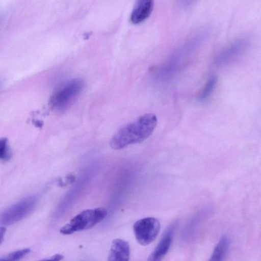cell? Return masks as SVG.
<instances>
[{"label":"cell","instance_id":"9","mask_svg":"<svg viewBox=\"0 0 261 261\" xmlns=\"http://www.w3.org/2000/svg\"><path fill=\"white\" fill-rule=\"evenodd\" d=\"M229 244L230 241L227 236H223L215 247L210 260H223L227 253Z\"/></svg>","mask_w":261,"mask_h":261},{"label":"cell","instance_id":"3","mask_svg":"<svg viewBox=\"0 0 261 261\" xmlns=\"http://www.w3.org/2000/svg\"><path fill=\"white\" fill-rule=\"evenodd\" d=\"M107 215V211L103 207L84 210L63 226L60 232L63 234H70L74 232L90 229L102 221Z\"/></svg>","mask_w":261,"mask_h":261},{"label":"cell","instance_id":"8","mask_svg":"<svg viewBox=\"0 0 261 261\" xmlns=\"http://www.w3.org/2000/svg\"><path fill=\"white\" fill-rule=\"evenodd\" d=\"M153 6V0H137L130 16L132 23L139 24L145 20L150 15Z\"/></svg>","mask_w":261,"mask_h":261},{"label":"cell","instance_id":"13","mask_svg":"<svg viewBox=\"0 0 261 261\" xmlns=\"http://www.w3.org/2000/svg\"><path fill=\"white\" fill-rule=\"evenodd\" d=\"M6 231L5 227L0 226V245L3 243L4 240L5 234Z\"/></svg>","mask_w":261,"mask_h":261},{"label":"cell","instance_id":"4","mask_svg":"<svg viewBox=\"0 0 261 261\" xmlns=\"http://www.w3.org/2000/svg\"><path fill=\"white\" fill-rule=\"evenodd\" d=\"M38 200L36 195H31L11 205L0 216V224L10 225L21 220L34 208Z\"/></svg>","mask_w":261,"mask_h":261},{"label":"cell","instance_id":"12","mask_svg":"<svg viewBox=\"0 0 261 261\" xmlns=\"http://www.w3.org/2000/svg\"><path fill=\"white\" fill-rule=\"evenodd\" d=\"M30 252L28 248L11 252L0 258V260H18L26 256Z\"/></svg>","mask_w":261,"mask_h":261},{"label":"cell","instance_id":"1","mask_svg":"<svg viewBox=\"0 0 261 261\" xmlns=\"http://www.w3.org/2000/svg\"><path fill=\"white\" fill-rule=\"evenodd\" d=\"M157 123L155 115L144 114L120 128L111 139L110 145L114 149H120L131 144L141 143L151 135Z\"/></svg>","mask_w":261,"mask_h":261},{"label":"cell","instance_id":"2","mask_svg":"<svg viewBox=\"0 0 261 261\" xmlns=\"http://www.w3.org/2000/svg\"><path fill=\"white\" fill-rule=\"evenodd\" d=\"M85 86L84 81L81 78L73 79L65 82L51 95L49 106L55 111H64L82 93Z\"/></svg>","mask_w":261,"mask_h":261},{"label":"cell","instance_id":"5","mask_svg":"<svg viewBox=\"0 0 261 261\" xmlns=\"http://www.w3.org/2000/svg\"><path fill=\"white\" fill-rule=\"evenodd\" d=\"M160 230V221L153 217L141 219L133 225V230L137 242L144 246L152 242L158 236Z\"/></svg>","mask_w":261,"mask_h":261},{"label":"cell","instance_id":"14","mask_svg":"<svg viewBox=\"0 0 261 261\" xmlns=\"http://www.w3.org/2000/svg\"><path fill=\"white\" fill-rule=\"evenodd\" d=\"M63 258V256L59 254H56L48 258L45 259L44 260H60Z\"/></svg>","mask_w":261,"mask_h":261},{"label":"cell","instance_id":"11","mask_svg":"<svg viewBox=\"0 0 261 261\" xmlns=\"http://www.w3.org/2000/svg\"><path fill=\"white\" fill-rule=\"evenodd\" d=\"M12 156V151L7 138H0V160H9Z\"/></svg>","mask_w":261,"mask_h":261},{"label":"cell","instance_id":"16","mask_svg":"<svg viewBox=\"0 0 261 261\" xmlns=\"http://www.w3.org/2000/svg\"><path fill=\"white\" fill-rule=\"evenodd\" d=\"M0 88H1V85H0Z\"/></svg>","mask_w":261,"mask_h":261},{"label":"cell","instance_id":"7","mask_svg":"<svg viewBox=\"0 0 261 261\" xmlns=\"http://www.w3.org/2000/svg\"><path fill=\"white\" fill-rule=\"evenodd\" d=\"M130 257L129 243L122 239H116L112 243L108 260H128Z\"/></svg>","mask_w":261,"mask_h":261},{"label":"cell","instance_id":"6","mask_svg":"<svg viewBox=\"0 0 261 261\" xmlns=\"http://www.w3.org/2000/svg\"><path fill=\"white\" fill-rule=\"evenodd\" d=\"M175 225V223H173L166 229L158 244L149 256L148 260H160L166 255L171 245Z\"/></svg>","mask_w":261,"mask_h":261},{"label":"cell","instance_id":"15","mask_svg":"<svg viewBox=\"0 0 261 261\" xmlns=\"http://www.w3.org/2000/svg\"><path fill=\"white\" fill-rule=\"evenodd\" d=\"M192 0H181V1L185 4H188L191 2Z\"/></svg>","mask_w":261,"mask_h":261},{"label":"cell","instance_id":"10","mask_svg":"<svg viewBox=\"0 0 261 261\" xmlns=\"http://www.w3.org/2000/svg\"><path fill=\"white\" fill-rule=\"evenodd\" d=\"M217 81L216 75H213L209 79L198 96L199 100L204 101L211 95L215 88Z\"/></svg>","mask_w":261,"mask_h":261}]
</instances>
